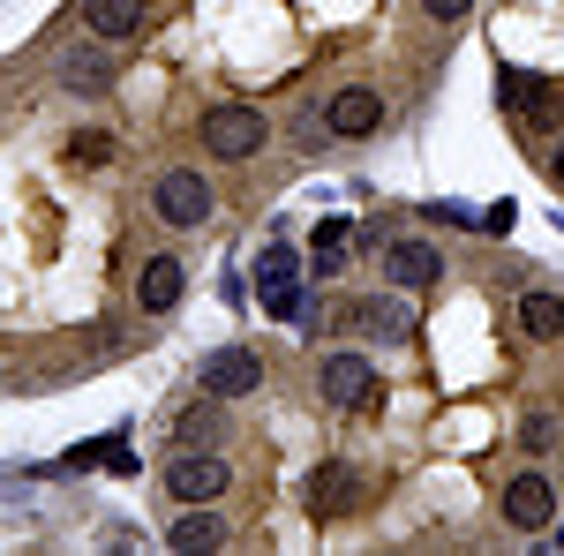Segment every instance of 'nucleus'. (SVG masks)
Listing matches in <instances>:
<instances>
[{"label":"nucleus","mask_w":564,"mask_h":556,"mask_svg":"<svg viewBox=\"0 0 564 556\" xmlns=\"http://www.w3.org/2000/svg\"><path fill=\"white\" fill-rule=\"evenodd\" d=\"M166 489H174L181 504H212L218 489H226V459H212V451H196V444H188L174 467H166Z\"/></svg>","instance_id":"20e7f679"},{"label":"nucleus","mask_w":564,"mask_h":556,"mask_svg":"<svg viewBox=\"0 0 564 556\" xmlns=\"http://www.w3.org/2000/svg\"><path fill=\"white\" fill-rule=\"evenodd\" d=\"M174 549H218V519L212 512H196V519H181L174 534H166Z\"/></svg>","instance_id":"a211bd4d"},{"label":"nucleus","mask_w":564,"mask_h":556,"mask_svg":"<svg viewBox=\"0 0 564 556\" xmlns=\"http://www.w3.org/2000/svg\"><path fill=\"white\" fill-rule=\"evenodd\" d=\"M316 391H324L332 406H369V399H377V369H369L361 353H332V361L316 369Z\"/></svg>","instance_id":"7ed1b4c3"},{"label":"nucleus","mask_w":564,"mask_h":556,"mask_svg":"<svg viewBox=\"0 0 564 556\" xmlns=\"http://www.w3.org/2000/svg\"><path fill=\"white\" fill-rule=\"evenodd\" d=\"M557 549H564V534H557Z\"/></svg>","instance_id":"393cba45"},{"label":"nucleus","mask_w":564,"mask_h":556,"mask_svg":"<svg viewBox=\"0 0 564 556\" xmlns=\"http://www.w3.org/2000/svg\"><path fill=\"white\" fill-rule=\"evenodd\" d=\"M520 324L534 331V339H557V331H564V301L557 294H527L520 301Z\"/></svg>","instance_id":"4468645a"},{"label":"nucleus","mask_w":564,"mask_h":556,"mask_svg":"<svg viewBox=\"0 0 564 556\" xmlns=\"http://www.w3.org/2000/svg\"><path fill=\"white\" fill-rule=\"evenodd\" d=\"M61 84L68 90H113V61H106L98 45H76V53L61 61Z\"/></svg>","instance_id":"9d476101"},{"label":"nucleus","mask_w":564,"mask_h":556,"mask_svg":"<svg viewBox=\"0 0 564 556\" xmlns=\"http://www.w3.org/2000/svg\"><path fill=\"white\" fill-rule=\"evenodd\" d=\"M347 504H354V473L347 467H324L316 481H308V512L316 519H339Z\"/></svg>","instance_id":"9b49d317"},{"label":"nucleus","mask_w":564,"mask_h":556,"mask_svg":"<svg viewBox=\"0 0 564 556\" xmlns=\"http://www.w3.org/2000/svg\"><path fill=\"white\" fill-rule=\"evenodd\" d=\"M512 218H520V204L505 196V204H489V211H481V233H512Z\"/></svg>","instance_id":"4be33fe9"},{"label":"nucleus","mask_w":564,"mask_h":556,"mask_svg":"<svg viewBox=\"0 0 564 556\" xmlns=\"http://www.w3.org/2000/svg\"><path fill=\"white\" fill-rule=\"evenodd\" d=\"M354 324H361V331H414V316H406L399 301H361Z\"/></svg>","instance_id":"dca6fc26"},{"label":"nucleus","mask_w":564,"mask_h":556,"mask_svg":"<svg viewBox=\"0 0 564 556\" xmlns=\"http://www.w3.org/2000/svg\"><path fill=\"white\" fill-rule=\"evenodd\" d=\"M550 173H557V181H564V143H557V159H550Z\"/></svg>","instance_id":"b1692460"},{"label":"nucleus","mask_w":564,"mask_h":556,"mask_svg":"<svg viewBox=\"0 0 564 556\" xmlns=\"http://www.w3.org/2000/svg\"><path fill=\"white\" fill-rule=\"evenodd\" d=\"M384 279H391V286H406V294H422V286L444 279V257H436L430 241H391V249H384Z\"/></svg>","instance_id":"0eeeda50"},{"label":"nucleus","mask_w":564,"mask_h":556,"mask_svg":"<svg viewBox=\"0 0 564 556\" xmlns=\"http://www.w3.org/2000/svg\"><path fill=\"white\" fill-rule=\"evenodd\" d=\"M294 271H302V257H294L286 241H271V249L257 257V279H294Z\"/></svg>","instance_id":"aec40b11"},{"label":"nucleus","mask_w":564,"mask_h":556,"mask_svg":"<svg viewBox=\"0 0 564 556\" xmlns=\"http://www.w3.org/2000/svg\"><path fill=\"white\" fill-rule=\"evenodd\" d=\"M204 151L212 159H249V151H263V113L257 106H234V98L212 106L204 113Z\"/></svg>","instance_id":"f257e3e1"},{"label":"nucleus","mask_w":564,"mask_h":556,"mask_svg":"<svg viewBox=\"0 0 564 556\" xmlns=\"http://www.w3.org/2000/svg\"><path fill=\"white\" fill-rule=\"evenodd\" d=\"M422 8H430L436 23H459V15H467V8H475V0H422Z\"/></svg>","instance_id":"5701e85b"},{"label":"nucleus","mask_w":564,"mask_h":556,"mask_svg":"<svg viewBox=\"0 0 564 556\" xmlns=\"http://www.w3.org/2000/svg\"><path fill=\"white\" fill-rule=\"evenodd\" d=\"M68 159H76V166H113V135L106 129H76L68 135Z\"/></svg>","instance_id":"f3484780"},{"label":"nucleus","mask_w":564,"mask_h":556,"mask_svg":"<svg viewBox=\"0 0 564 556\" xmlns=\"http://www.w3.org/2000/svg\"><path fill=\"white\" fill-rule=\"evenodd\" d=\"M497 90H505V98H512L520 113H534V106H542V84H534L527 68H505V76H497Z\"/></svg>","instance_id":"6ab92c4d"},{"label":"nucleus","mask_w":564,"mask_h":556,"mask_svg":"<svg viewBox=\"0 0 564 556\" xmlns=\"http://www.w3.org/2000/svg\"><path fill=\"white\" fill-rule=\"evenodd\" d=\"M430 218H444V226H481V211H475V204H459V196L430 204Z\"/></svg>","instance_id":"412c9836"},{"label":"nucleus","mask_w":564,"mask_h":556,"mask_svg":"<svg viewBox=\"0 0 564 556\" xmlns=\"http://www.w3.org/2000/svg\"><path fill=\"white\" fill-rule=\"evenodd\" d=\"M204 391L212 399H249V391H263V361L249 346H212L204 353Z\"/></svg>","instance_id":"f03ea898"},{"label":"nucleus","mask_w":564,"mask_h":556,"mask_svg":"<svg viewBox=\"0 0 564 556\" xmlns=\"http://www.w3.org/2000/svg\"><path fill=\"white\" fill-rule=\"evenodd\" d=\"M324 129H332V135H377V129H384V98H377L369 84L339 90V98L324 106Z\"/></svg>","instance_id":"423d86ee"},{"label":"nucleus","mask_w":564,"mask_h":556,"mask_svg":"<svg viewBox=\"0 0 564 556\" xmlns=\"http://www.w3.org/2000/svg\"><path fill=\"white\" fill-rule=\"evenodd\" d=\"M143 23V0H90V39H129Z\"/></svg>","instance_id":"f8f14e48"},{"label":"nucleus","mask_w":564,"mask_h":556,"mask_svg":"<svg viewBox=\"0 0 564 556\" xmlns=\"http://www.w3.org/2000/svg\"><path fill=\"white\" fill-rule=\"evenodd\" d=\"M550 512H557V497H550V481H542V473H520V481L505 489V519H512L520 534H542Z\"/></svg>","instance_id":"6e6552de"},{"label":"nucleus","mask_w":564,"mask_h":556,"mask_svg":"<svg viewBox=\"0 0 564 556\" xmlns=\"http://www.w3.org/2000/svg\"><path fill=\"white\" fill-rule=\"evenodd\" d=\"M181 286H188V271H181L174 257H151V263H143V279H135V301H143L151 316H166V308L181 301Z\"/></svg>","instance_id":"1a4fd4ad"},{"label":"nucleus","mask_w":564,"mask_h":556,"mask_svg":"<svg viewBox=\"0 0 564 556\" xmlns=\"http://www.w3.org/2000/svg\"><path fill=\"white\" fill-rule=\"evenodd\" d=\"M263 316H279V324H294V316H308L302 279H263Z\"/></svg>","instance_id":"ddd939ff"},{"label":"nucleus","mask_w":564,"mask_h":556,"mask_svg":"<svg viewBox=\"0 0 564 556\" xmlns=\"http://www.w3.org/2000/svg\"><path fill=\"white\" fill-rule=\"evenodd\" d=\"M159 218H166V226H204V218H212V188H204V173H166V181H159Z\"/></svg>","instance_id":"39448f33"},{"label":"nucleus","mask_w":564,"mask_h":556,"mask_svg":"<svg viewBox=\"0 0 564 556\" xmlns=\"http://www.w3.org/2000/svg\"><path fill=\"white\" fill-rule=\"evenodd\" d=\"M218 428H226V414H218V399L204 391V406L181 414V444H218Z\"/></svg>","instance_id":"2eb2a0df"}]
</instances>
